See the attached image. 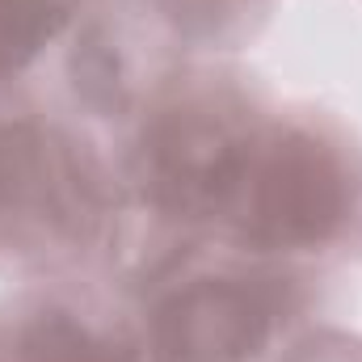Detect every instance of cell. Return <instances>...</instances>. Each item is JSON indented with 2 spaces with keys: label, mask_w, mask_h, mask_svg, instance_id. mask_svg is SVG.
<instances>
[{
  "label": "cell",
  "mask_w": 362,
  "mask_h": 362,
  "mask_svg": "<svg viewBox=\"0 0 362 362\" xmlns=\"http://www.w3.org/2000/svg\"><path fill=\"white\" fill-rule=\"evenodd\" d=\"M0 362H131V354L68 312H38L0 341Z\"/></svg>",
  "instance_id": "cell-5"
},
{
  "label": "cell",
  "mask_w": 362,
  "mask_h": 362,
  "mask_svg": "<svg viewBox=\"0 0 362 362\" xmlns=\"http://www.w3.org/2000/svg\"><path fill=\"white\" fill-rule=\"evenodd\" d=\"M262 135L240 110L219 101H185L165 110L139 144L144 194L177 219L232 215Z\"/></svg>",
  "instance_id": "cell-1"
},
{
  "label": "cell",
  "mask_w": 362,
  "mask_h": 362,
  "mask_svg": "<svg viewBox=\"0 0 362 362\" xmlns=\"http://www.w3.org/2000/svg\"><path fill=\"white\" fill-rule=\"evenodd\" d=\"M350 181L341 160L312 135L274 131L262 135L245 189L232 206V223L270 249L320 245L346 219Z\"/></svg>",
  "instance_id": "cell-2"
},
{
  "label": "cell",
  "mask_w": 362,
  "mask_h": 362,
  "mask_svg": "<svg viewBox=\"0 0 362 362\" xmlns=\"http://www.w3.org/2000/svg\"><path fill=\"white\" fill-rule=\"evenodd\" d=\"M76 0H0V72L30 64L68 21Z\"/></svg>",
  "instance_id": "cell-6"
},
{
  "label": "cell",
  "mask_w": 362,
  "mask_h": 362,
  "mask_svg": "<svg viewBox=\"0 0 362 362\" xmlns=\"http://www.w3.org/2000/svg\"><path fill=\"white\" fill-rule=\"evenodd\" d=\"M97 219V185L85 165L34 127H0V223L47 240L85 236Z\"/></svg>",
  "instance_id": "cell-3"
},
{
  "label": "cell",
  "mask_w": 362,
  "mask_h": 362,
  "mask_svg": "<svg viewBox=\"0 0 362 362\" xmlns=\"http://www.w3.org/2000/svg\"><path fill=\"white\" fill-rule=\"evenodd\" d=\"M278 299L245 278H202L156 316L160 362H249L270 337Z\"/></svg>",
  "instance_id": "cell-4"
}]
</instances>
